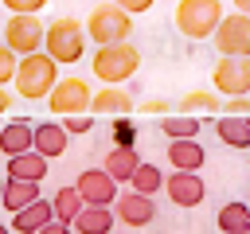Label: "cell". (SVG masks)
<instances>
[{
    "label": "cell",
    "instance_id": "cell-20",
    "mask_svg": "<svg viewBox=\"0 0 250 234\" xmlns=\"http://www.w3.org/2000/svg\"><path fill=\"white\" fill-rule=\"evenodd\" d=\"M39 199V183H27V179H4V191H0V203L16 214V211H23L27 203H35Z\"/></svg>",
    "mask_w": 250,
    "mask_h": 234
},
{
    "label": "cell",
    "instance_id": "cell-24",
    "mask_svg": "<svg viewBox=\"0 0 250 234\" xmlns=\"http://www.w3.org/2000/svg\"><path fill=\"white\" fill-rule=\"evenodd\" d=\"M160 133H164L168 140H188V136H199V117H191V113H168V117L160 121Z\"/></svg>",
    "mask_w": 250,
    "mask_h": 234
},
{
    "label": "cell",
    "instance_id": "cell-12",
    "mask_svg": "<svg viewBox=\"0 0 250 234\" xmlns=\"http://www.w3.org/2000/svg\"><path fill=\"white\" fill-rule=\"evenodd\" d=\"M160 187L168 191V199H172L176 207H199V203H203V195H207V187H203L199 172H172V176H164V183H160Z\"/></svg>",
    "mask_w": 250,
    "mask_h": 234
},
{
    "label": "cell",
    "instance_id": "cell-36",
    "mask_svg": "<svg viewBox=\"0 0 250 234\" xmlns=\"http://www.w3.org/2000/svg\"><path fill=\"white\" fill-rule=\"evenodd\" d=\"M8 105H12V94H8V90H4V86H0V113H4V109H8Z\"/></svg>",
    "mask_w": 250,
    "mask_h": 234
},
{
    "label": "cell",
    "instance_id": "cell-23",
    "mask_svg": "<svg viewBox=\"0 0 250 234\" xmlns=\"http://www.w3.org/2000/svg\"><path fill=\"white\" fill-rule=\"evenodd\" d=\"M160 183H164V172L156 168V164H137L133 168V176H129V191H137V195H156L160 191Z\"/></svg>",
    "mask_w": 250,
    "mask_h": 234
},
{
    "label": "cell",
    "instance_id": "cell-3",
    "mask_svg": "<svg viewBox=\"0 0 250 234\" xmlns=\"http://www.w3.org/2000/svg\"><path fill=\"white\" fill-rule=\"evenodd\" d=\"M141 66V51L125 39V43H105L94 51V78L105 82V86H121L137 74Z\"/></svg>",
    "mask_w": 250,
    "mask_h": 234
},
{
    "label": "cell",
    "instance_id": "cell-13",
    "mask_svg": "<svg viewBox=\"0 0 250 234\" xmlns=\"http://www.w3.org/2000/svg\"><path fill=\"white\" fill-rule=\"evenodd\" d=\"M137 109V101L129 98L125 86H102L98 94H90V113L98 117H129Z\"/></svg>",
    "mask_w": 250,
    "mask_h": 234
},
{
    "label": "cell",
    "instance_id": "cell-19",
    "mask_svg": "<svg viewBox=\"0 0 250 234\" xmlns=\"http://www.w3.org/2000/svg\"><path fill=\"white\" fill-rule=\"evenodd\" d=\"M168 160H172V168H176V172H199L207 156H203L199 140H195V136H188V140H172V144H168Z\"/></svg>",
    "mask_w": 250,
    "mask_h": 234
},
{
    "label": "cell",
    "instance_id": "cell-37",
    "mask_svg": "<svg viewBox=\"0 0 250 234\" xmlns=\"http://www.w3.org/2000/svg\"><path fill=\"white\" fill-rule=\"evenodd\" d=\"M234 12H250V0H234Z\"/></svg>",
    "mask_w": 250,
    "mask_h": 234
},
{
    "label": "cell",
    "instance_id": "cell-1",
    "mask_svg": "<svg viewBox=\"0 0 250 234\" xmlns=\"http://www.w3.org/2000/svg\"><path fill=\"white\" fill-rule=\"evenodd\" d=\"M59 82V62H51L43 51H31V55H20L16 58V74H12V86L23 101H39L51 94V86Z\"/></svg>",
    "mask_w": 250,
    "mask_h": 234
},
{
    "label": "cell",
    "instance_id": "cell-22",
    "mask_svg": "<svg viewBox=\"0 0 250 234\" xmlns=\"http://www.w3.org/2000/svg\"><path fill=\"white\" fill-rule=\"evenodd\" d=\"M27 148H31V125L8 121V125L0 129V152H4V156H20V152H27Z\"/></svg>",
    "mask_w": 250,
    "mask_h": 234
},
{
    "label": "cell",
    "instance_id": "cell-35",
    "mask_svg": "<svg viewBox=\"0 0 250 234\" xmlns=\"http://www.w3.org/2000/svg\"><path fill=\"white\" fill-rule=\"evenodd\" d=\"M39 234H70V226H66V222H59V218H51L47 226H39Z\"/></svg>",
    "mask_w": 250,
    "mask_h": 234
},
{
    "label": "cell",
    "instance_id": "cell-25",
    "mask_svg": "<svg viewBox=\"0 0 250 234\" xmlns=\"http://www.w3.org/2000/svg\"><path fill=\"white\" fill-rule=\"evenodd\" d=\"M82 207H86V203H82V195H78L74 187H59V195L51 199V214H55L59 222H66V226H70V218H74Z\"/></svg>",
    "mask_w": 250,
    "mask_h": 234
},
{
    "label": "cell",
    "instance_id": "cell-39",
    "mask_svg": "<svg viewBox=\"0 0 250 234\" xmlns=\"http://www.w3.org/2000/svg\"><path fill=\"white\" fill-rule=\"evenodd\" d=\"M234 234H250V230H234Z\"/></svg>",
    "mask_w": 250,
    "mask_h": 234
},
{
    "label": "cell",
    "instance_id": "cell-34",
    "mask_svg": "<svg viewBox=\"0 0 250 234\" xmlns=\"http://www.w3.org/2000/svg\"><path fill=\"white\" fill-rule=\"evenodd\" d=\"M113 136H117V144H133V125L129 121H117L113 125Z\"/></svg>",
    "mask_w": 250,
    "mask_h": 234
},
{
    "label": "cell",
    "instance_id": "cell-16",
    "mask_svg": "<svg viewBox=\"0 0 250 234\" xmlns=\"http://www.w3.org/2000/svg\"><path fill=\"white\" fill-rule=\"evenodd\" d=\"M47 168L51 160H43L39 152H20V156H8V176L4 179H27V183H43L47 179Z\"/></svg>",
    "mask_w": 250,
    "mask_h": 234
},
{
    "label": "cell",
    "instance_id": "cell-2",
    "mask_svg": "<svg viewBox=\"0 0 250 234\" xmlns=\"http://www.w3.org/2000/svg\"><path fill=\"white\" fill-rule=\"evenodd\" d=\"M43 55L51 62H78L86 55V31L74 16H59L43 27Z\"/></svg>",
    "mask_w": 250,
    "mask_h": 234
},
{
    "label": "cell",
    "instance_id": "cell-21",
    "mask_svg": "<svg viewBox=\"0 0 250 234\" xmlns=\"http://www.w3.org/2000/svg\"><path fill=\"white\" fill-rule=\"evenodd\" d=\"M215 133H219V140L223 144H230V148H246L250 144V117H219L215 121Z\"/></svg>",
    "mask_w": 250,
    "mask_h": 234
},
{
    "label": "cell",
    "instance_id": "cell-4",
    "mask_svg": "<svg viewBox=\"0 0 250 234\" xmlns=\"http://www.w3.org/2000/svg\"><path fill=\"white\" fill-rule=\"evenodd\" d=\"M82 31H86L98 47H105V43H125L129 31H133V16H125L117 4H94L90 16H86V23H82Z\"/></svg>",
    "mask_w": 250,
    "mask_h": 234
},
{
    "label": "cell",
    "instance_id": "cell-32",
    "mask_svg": "<svg viewBox=\"0 0 250 234\" xmlns=\"http://www.w3.org/2000/svg\"><path fill=\"white\" fill-rule=\"evenodd\" d=\"M109 4H117L125 16H141V12H148L156 0H109Z\"/></svg>",
    "mask_w": 250,
    "mask_h": 234
},
{
    "label": "cell",
    "instance_id": "cell-29",
    "mask_svg": "<svg viewBox=\"0 0 250 234\" xmlns=\"http://www.w3.org/2000/svg\"><path fill=\"white\" fill-rule=\"evenodd\" d=\"M43 4H47V0H4V8H8L12 16H39Z\"/></svg>",
    "mask_w": 250,
    "mask_h": 234
},
{
    "label": "cell",
    "instance_id": "cell-26",
    "mask_svg": "<svg viewBox=\"0 0 250 234\" xmlns=\"http://www.w3.org/2000/svg\"><path fill=\"white\" fill-rule=\"evenodd\" d=\"M219 230L223 234H234V230H250V207L246 203H227L223 211H219Z\"/></svg>",
    "mask_w": 250,
    "mask_h": 234
},
{
    "label": "cell",
    "instance_id": "cell-33",
    "mask_svg": "<svg viewBox=\"0 0 250 234\" xmlns=\"http://www.w3.org/2000/svg\"><path fill=\"white\" fill-rule=\"evenodd\" d=\"M141 113H172V105L164 98H148V101H141Z\"/></svg>",
    "mask_w": 250,
    "mask_h": 234
},
{
    "label": "cell",
    "instance_id": "cell-9",
    "mask_svg": "<svg viewBox=\"0 0 250 234\" xmlns=\"http://www.w3.org/2000/svg\"><path fill=\"white\" fill-rule=\"evenodd\" d=\"M211 82H215L219 94H227V98L250 94V58H246V55H223L219 66L211 70Z\"/></svg>",
    "mask_w": 250,
    "mask_h": 234
},
{
    "label": "cell",
    "instance_id": "cell-8",
    "mask_svg": "<svg viewBox=\"0 0 250 234\" xmlns=\"http://www.w3.org/2000/svg\"><path fill=\"white\" fill-rule=\"evenodd\" d=\"M47 105L55 117H74V113H90V86L82 78H62L51 86Z\"/></svg>",
    "mask_w": 250,
    "mask_h": 234
},
{
    "label": "cell",
    "instance_id": "cell-17",
    "mask_svg": "<svg viewBox=\"0 0 250 234\" xmlns=\"http://www.w3.org/2000/svg\"><path fill=\"white\" fill-rule=\"evenodd\" d=\"M113 211L109 207H82L70 218V234H113Z\"/></svg>",
    "mask_w": 250,
    "mask_h": 234
},
{
    "label": "cell",
    "instance_id": "cell-6",
    "mask_svg": "<svg viewBox=\"0 0 250 234\" xmlns=\"http://www.w3.org/2000/svg\"><path fill=\"white\" fill-rule=\"evenodd\" d=\"M215 51L219 55H250V16L246 12H230L215 23L211 31Z\"/></svg>",
    "mask_w": 250,
    "mask_h": 234
},
{
    "label": "cell",
    "instance_id": "cell-38",
    "mask_svg": "<svg viewBox=\"0 0 250 234\" xmlns=\"http://www.w3.org/2000/svg\"><path fill=\"white\" fill-rule=\"evenodd\" d=\"M0 234H12V230H8V226H4V222H0Z\"/></svg>",
    "mask_w": 250,
    "mask_h": 234
},
{
    "label": "cell",
    "instance_id": "cell-18",
    "mask_svg": "<svg viewBox=\"0 0 250 234\" xmlns=\"http://www.w3.org/2000/svg\"><path fill=\"white\" fill-rule=\"evenodd\" d=\"M55 214H51V203L47 199H35V203H27L23 211H16L12 214V226L8 230H16V234H39V226H47Z\"/></svg>",
    "mask_w": 250,
    "mask_h": 234
},
{
    "label": "cell",
    "instance_id": "cell-5",
    "mask_svg": "<svg viewBox=\"0 0 250 234\" xmlns=\"http://www.w3.org/2000/svg\"><path fill=\"white\" fill-rule=\"evenodd\" d=\"M176 27L188 39H211L215 23L223 20V0H180L176 4Z\"/></svg>",
    "mask_w": 250,
    "mask_h": 234
},
{
    "label": "cell",
    "instance_id": "cell-10",
    "mask_svg": "<svg viewBox=\"0 0 250 234\" xmlns=\"http://www.w3.org/2000/svg\"><path fill=\"white\" fill-rule=\"evenodd\" d=\"M74 191L82 195V203H86V207H109V203L117 199V183H113L102 168H86V172L78 176Z\"/></svg>",
    "mask_w": 250,
    "mask_h": 234
},
{
    "label": "cell",
    "instance_id": "cell-30",
    "mask_svg": "<svg viewBox=\"0 0 250 234\" xmlns=\"http://www.w3.org/2000/svg\"><path fill=\"white\" fill-rule=\"evenodd\" d=\"M90 129H94V117H86V113L62 117V133H90Z\"/></svg>",
    "mask_w": 250,
    "mask_h": 234
},
{
    "label": "cell",
    "instance_id": "cell-14",
    "mask_svg": "<svg viewBox=\"0 0 250 234\" xmlns=\"http://www.w3.org/2000/svg\"><path fill=\"white\" fill-rule=\"evenodd\" d=\"M66 144H70V133H62V125H59V121H43V125H35V129H31V152H39L43 160L62 156V152H66Z\"/></svg>",
    "mask_w": 250,
    "mask_h": 234
},
{
    "label": "cell",
    "instance_id": "cell-15",
    "mask_svg": "<svg viewBox=\"0 0 250 234\" xmlns=\"http://www.w3.org/2000/svg\"><path fill=\"white\" fill-rule=\"evenodd\" d=\"M137 164H141V152H137L133 144H113V148L105 152V160H102V172H105L113 183H129V176H133Z\"/></svg>",
    "mask_w": 250,
    "mask_h": 234
},
{
    "label": "cell",
    "instance_id": "cell-40",
    "mask_svg": "<svg viewBox=\"0 0 250 234\" xmlns=\"http://www.w3.org/2000/svg\"><path fill=\"white\" fill-rule=\"evenodd\" d=\"M0 191H4V179H0Z\"/></svg>",
    "mask_w": 250,
    "mask_h": 234
},
{
    "label": "cell",
    "instance_id": "cell-11",
    "mask_svg": "<svg viewBox=\"0 0 250 234\" xmlns=\"http://www.w3.org/2000/svg\"><path fill=\"white\" fill-rule=\"evenodd\" d=\"M109 211H113V218H121L125 226H148V222L156 218V203H152V195H137V191L117 195V199L109 203Z\"/></svg>",
    "mask_w": 250,
    "mask_h": 234
},
{
    "label": "cell",
    "instance_id": "cell-28",
    "mask_svg": "<svg viewBox=\"0 0 250 234\" xmlns=\"http://www.w3.org/2000/svg\"><path fill=\"white\" fill-rule=\"evenodd\" d=\"M219 109H223L227 117H246V113H250V94H234V98H227Z\"/></svg>",
    "mask_w": 250,
    "mask_h": 234
},
{
    "label": "cell",
    "instance_id": "cell-7",
    "mask_svg": "<svg viewBox=\"0 0 250 234\" xmlns=\"http://www.w3.org/2000/svg\"><path fill=\"white\" fill-rule=\"evenodd\" d=\"M4 47L20 58L43 47V20L39 16H12L4 20Z\"/></svg>",
    "mask_w": 250,
    "mask_h": 234
},
{
    "label": "cell",
    "instance_id": "cell-27",
    "mask_svg": "<svg viewBox=\"0 0 250 234\" xmlns=\"http://www.w3.org/2000/svg\"><path fill=\"white\" fill-rule=\"evenodd\" d=\"M219 94H211V90H195V94H184L180 98V113H219Z\"/></svg>",
    "mask_w": 250,
    "mask_h": 234
},
{
    "label": "cell",
    "instance_id": "cell-31",
    "mask_svg": "<svg viewBox=\"0 0 250 234\" xmlns=\"http://www.w3.org/2000/svg\"><path fill=\"white\" fill-rule=\"evenodd\" d=\"M12 74H16V55L0 43V86H8V82H12Z\"/></svg>",
    "mask_w": 250,
    "mask_h": 234
}]
</instances>
